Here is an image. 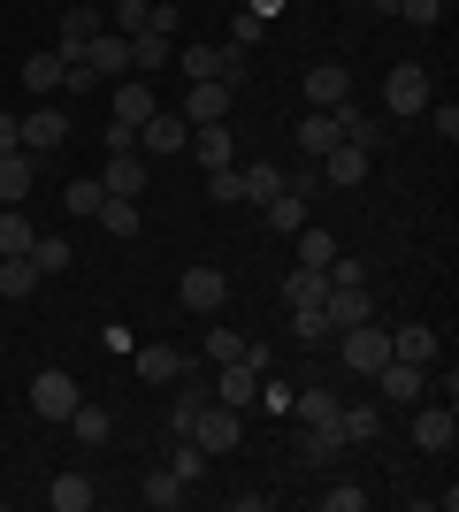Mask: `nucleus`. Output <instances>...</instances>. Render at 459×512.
Here are the masks:
<instances>
[{"mask_svg":"<svg viewBox=\"0 0 459 512\" xmlns=\"http://www.w3.org/2000/svg\"><path fill=\"white\" fill-rule=\"evenodd\" d=\"M261 375H268V344H253V337H245V352H238V360H230V367H215V398H222V406H261Z\"/></svg>","mask_w":459,"mask_h":512,"instance_id":"obj_1","label":"nucleus"},{"mask_svg":"<svg viewBox=\"0 0 459 512\" xmlns=\"http://www.w3.org/2000/svg\"><path fill=\"white\" fill-rule=\"evenodd\" d=\"M184 436H192L207 459H222V451H238V444H245V413H238V406H222V398H207V406L192 413V428H184Z\"/></svg>","mask_w":459,"mask_h":512,"instance_id":"obj_2","label":"nucleus"},{"mask_svg":"<svg viewBox=\"0 0 459 512\" xmlns=\"http://www.w3.org/2000/svg\"><path fill=\"white\" fill-rule=\"evenodd\" d=\"M337 360H345L352 375H375V367L391 360V329H383V321H352V329H337Z\"/></svg>","mask_w":459,"mask_h":512,"instance_id":"obj_3","label":"nucleus"},{"mask_svg":"<svg viewBox=\"0 0 459 512\" xmlns=\"http://www.w3.org/2000/svg\"><path fill=\"white\" fill-rule=\"evenodd\" d=\"M31 413L62 428L69 413H77V375H69V367H39V375H31Z\"/></svg>","mask_w":459,"mask_h":512,"instance_id":"obj_4","label":"nucleus"},{"mask_svg":"<svg viewBox=\"0 0 459 512\" xmlns=\"http://www.w3.org/2000/svg\"><path fill=\"white\" fill-rule=\"evenodd\" d=\"M429 100H437V92H429V69L421 62H398L391 77H383V107H391V115H429Z\"/></svg>","mask_w":459,"mask_h":512,"instance_id":"obj_5","label":"nucleus"},{"mask_svg":"<svg viewBox=\"0 0 459 512\" xmlns=\"http://www.w3.org/2000/svg\"><path fill=\"white\" fill-rule=\"evenodd\" d=\"M176 62H184V77H215V85H238L245 77V46H184V54H176Z\"/></svg>","mask_w":459,"mask_h":512,"instance_id":"obj_6","label":"nucleus"},{"mask_svg":"<svg viewBox=\"0 0 459 512\" xmlns=\"http://www.w3.org/2000/svg\"><path fill=\"white\" fill-rule=\"evenodd\" d=\"M62 138H69V115H62L54 100H39L31 115H23V153H31V161H46V153L62 146Z\"/></svg>","mask_w":459,"mask_h":512,"instance_id":"obj_7","label":"nucleus"},{"mask_svg":"<svg viewBox=\"0 0 459 512\" xmlns=\"http://www.w3.org/2000/svg\"><path fill=\"white\" fill-rule=\"evenodd\" d=\"M176 299L192 306V314H222V299H230V276L199 260V268H184V283H176Z\"/></svg>","mask_w":459,"mask_h":512,"instance_id":"obj_8","label":"nucleus"},{"mask_svg":"<svg viewBox=\"0 0 459 512\" xmlns=\"http://www.w3.org/2000/svg\"><path fill=\"white\" fill-rule=\"evenodd\" d=\"M375 383H383V398H391V406H421V398H429V367L383 360V367H375Z\"/></svg>","mask_w":459,"mask_h":512,"instance_id":"obj_9","label":"nucleus"},{"mask_svg":"<svg viewBox=\"0 0 459 512\" xmlns=\"http://www.w3.org/2000/svg\"><path fill=\"white\" fill-rule=\"evenodd\" d=\"M414 444H421V451H452V444H459V413L421 398V406H414Z\"/></svg>","mask_w":459,"mask_h":512,"instance_id":"obj_10","label":"nucleus"},{"mask_svg":"<svg viewBox=\"0 0 459 512\" xmlns=\"http://www.w3.org/2000/svg\"><path fill=\"white\" fill-rule=\"evenodd\" d=\"M322 314H329V337L352 329V321H375V291H368V283H345V291H329V299H322Z\"/></svg>","mask_w":459,"mask_h":512,"instance_id":"obj_11","label":"nucleus"},{"mask_svg":"<svg viewBox=\"0 0 459 512\" xmlns=\"http://www.w3.org/2000/svg\"><path fill=\"white\" fill-rule=\"evenodd\" d=\"M138 138H146V153H153V161H169V153H184L192 123H184V115H161V107H153L146 123H138Z\"/></svg>","mask_w":459,"mask_h":512,"instance_id":"obj_12","label":"nucleus"},{"mask_svg":"<svg viewBox=\"0 0 459 512\" xmlns=\"http://www.w3.org/2000/svg\"><path fill=\"white\" fill-rule=\"evenodd\" d=\"M368 169H375V153H360V146H329L322 153V184H337V192L368 184Z\"/></svg>","mask_w":459,"mask_h":512,"instance_id":"obj_13","label":"nucleus"},{"mask_svg":"<svg viewBox=\"0 0 459 512\" xmlns=\"http://www.w3.org/2000/svg\"><path fill=\"white\" fill-rule=\"evenodd\" d=\"M230 100H238V85H215V77H199L192 100H184V123H222V115H230Z\"/></svg>","mask_w":459,"mask_h":512,"instance_id":"obj_14","label":"nucleus"},{"mask_svg":"<svg viewBox=\"0 0 459 512\" xmlns=\"http://www.w3.org/2000/svg\"><path fill=\"white\" fill-rule=\"evenodd\" d=\"M306 100H314V107L352 100V69L345 62H314V69H306Z\"/></svg>","mask_w":459,"mask_h":512,"instance_id":"obj_15","label":"nucleus"},{"mask_svg":"<svg viewBox=\"0 0 459 512\" xmlns=\"http://www.w3.org/2000/svg\"><path fill=\"white\" fill-rule=\"evenodd\" d=\"M31 184H39V161H31V153H0V207H23V192H31Z\"/></svg>","mask_w":459,"mask_h":512,"instance_id":"obj_16","label":"nucleus"},{"mask_svg":"<svg viewBox=\"0 0 459 512\" xmlns=\"http://www.w3.org/2000/svg\"><path fill=\"white\" fill-rule=\"evenodd\" d=\"M85 62H92V77H131V39H123V31H100V39L85 46Z\"/></svg>","mask_w":459,"mask_h":512,"instance_id":"obj_17","label":"nucleus"},{"mask_svg":"<svg viewBox=\"0 0 459 512\" xmlns=\"http://www.w3.org/2000/svg\"><path fill=\"white\" fill-rule=\"evenodd\" d=\"M100 31H108V23H100V16L85 8V0H77V8L62 16V46H54V54H62V62H77V54H85V46L100 39Z\"/></svg>","mask_w":459,"mask_h":512,"instance_id":"obj_18","label":"nucleus"},{"mask_svg":"<svg viewBox=\"0 0 459 512\" xmlns=\"http://www.w3.org/2000/svg\"><path fill=\"white\" fill-rule=\"evenodd\" d=\"M391 360H406V367H437V329H421V321L391 329Z\"/></svg>","mask_w":459,"mask_h":512,"instance_id":"obj_19","label":"nucleus"},{"mask_svg":"<svg viewBox=\"0 0 459 512\" xmlns=\"http://www.w3.org/2000/svg\"><path fill=\"white\" fill-rule=\"evenodd\" d=\"M100 184H108V199H138L146 192V161H138V153H108Z\"/></svg>","mask_w":459,"mask_h":512,"instance_id":"obj_20","label":"nucleus"},{"mask_svg":"<svg viewBox=\"0 0 459 512\" xmlns=\"http://www.w3.org/2000/svg\"><path fill=\"white\" fill-rule=\"evenodd\" d=\"M184 352H176V344H138V383H176V375H184Z\"/></svg>","mask_w":459,"mask_h":512,"instance_id":"obj_21","label":"nucleus"},{"mask_svg":"<svg viewBox=\"0 0 459 512\" xmlns=\"http://www.w3.org/2000/svg\"><path fill=\"white\" fill-rule=\"evenodd\" d=\"M329 146H345V130H337V115H329V107H314V115L299 123V153H306V161H322Z\"/></svg>","mask_w":459,"mask_h":512,"instance_id":"obj_22","label":"nucleus"},{"mask_svg":"<svg viewBox=\"0 0 459 512\" xmlns=\"http://www.w3.org/2000/svg\"><path fill=\"white\" fill-rule=\"evenodd\" d=\"M184 153H199V169H230V130H222V123H192Z\"/></svg>","mask_w":459,"mask_h":512,"instance_id":"obj_23","label":"nucleus"},{"mask_svg":"<svg viewBox=\"0 0 459 512\" xmlns=\"http://www.w3.org/2000/svg\"><path fill=\"white\" fill-rule=\"evenodd\" d=\"M146 115H153V85H146V77H123V85H115V123H146Z\"/></svg>","mask_w":459,"mask_h":512,"instance_id":"obj_24","label":"nucleus"},{"mask_svg":"<svg viewBox=\"0 0 459 512\" xmlns=\"http://www.w3.org/2000/svg\"><path fill=\"white\" fill-rule=\"evenodd\" d=\"M161 62H176V39L169 31H138L131 39V77H146V69H161Z\"/></svg>","mask_w":459,"mask_h":512,"instance_id":"obj_25","label":"nucleus"},{"mask_svg":"<svg viewBox=\"0 0 459 512\" xmlns=\"http://www.w3.org/2000/svg\"><path fill=\"white\" fill-rule=\"evenodd\" d=\"M39 268H31V253H8L0 260V299H31V291H39Z\"/></svg>","mask_w":459,"mask_h":512,"instance_id":"obj_26","label":"nucleus"},{"mask_svg":"<svg viewBox=\"0 0 459 512\" xmlns=\"http://www.w3.org/2000/svg\"><path fill=\"white\" fill-rule=\"evenodd\" d=\"M23 92H31V100H54V92H62V54H31V62H23Z\"/></svg>","mask_w":459,"mask_h":512,"instance_id":"obj_27","label":"nucleus"},{"mask_svg":"<svg viewBox=\"0 0 459 512\" xmlns=\"http://www.w3.org/2000/svg\"><path fill=\"white\" fill-rule=\"evenodd\" d=\"M69 436H77V444H108L115 436V421H108V406H85V398H77V413H69Z\"/></svg>","mask_w":459,"mask_h":512,"instance_id":"obj_28","label":"nucleus"},{"mask_svg":"<svg viewBox=\"0 0 459 512\" xmlns=\"http://www.w3.org/2000/svg\"><path fill=\"white\" fill-rule=\"evenodd\" d=\"M337 436H345V444H375V436H383V413L375 406H337Z\"/></svg>","mask_w":459,"mask_h":512,"instance_id":"obj_29","label":"nucleus"},{"mask_svg":"<svg viewBox=\"0 0 459 512\" xmlns=\"http://www.w3.org/2000/svg\"><path fill=\"white\" fill-rule=\"evenodd\" d=\"M138 497H146V505H153V512H176V505H184V497H192V490H184V482H176V474H169V467H153V474H146V482H138Z\"/></svg>","mask_w":459,"mask_h":512,"instance_id":"obj_30","label":"nucleus"},{"mask_svg":"<svg viewBox=\"0 0 459 512\" xmlns=\"http://www.w3.org/2000/svg\"><path fill=\"white\" fill-rule=\"evenodd\" d=\"M322 299H329L322 268H291V276H284V306H322Z\"/></svg>","mask_w":459,"mask_h":512,"instance_id":"obj_31","label":"nucleus"},{"mask_svg":"<svg viewBox=\"0 0 459 512\" xmlns=\"http://www.w3.org/2000/svg\"><path fill=\"white\" fill-rule=\"evenodd\" d=\"M261 214H268V230H284V237H299V230H306V199H299V192H276Z\"/></svg>","mask_w":459,"mask_h":512,"instance_id":"obj_32","label":"nucleus"},{"mask_svg":"<svg viewBox=\"0 0 459 512\" xmlns=\"http://www.w3.org/2000/svg\"><path fill=\"white\" fill-rule=\"evenodd\" d=\"M108 237H138V199H100V214H92Z\"/></svg>","mask_w":459,"mask_h":512,"instance_id":"obj_33","label":"nucleus"},{"mask_svg":"<svg viewBox=\"0 0 459 512\" xmlns=\"http://www.w3.org/2000/svg\"><path fill=\"white\" fill-rule=\"evenodd\" d=\"M329 260H337V237H329L322 222H306L299 230V268H329Z\"/></svg>","mask_w":459,"mask_h":512,"instance_id":"obj_34","label":"nucleus"},{"mask_svg":"<svg viewBox=\"0 0 459 512\" xmlns=\"http://www.w3.org/2000/svg\"><path fill=\"white\" fill-rule=\"evenodd\" d=\"M46 505H54V512H85L92 505V474H62V482L46 490Z\"/></svg>","mask_w":459,"mask_h":512,"instance_id":"obj_35","label":"nucleus"},{"mask_svg":"<svg viewBox=\"0 0 459 512\" xmlns=\"http://www.w3.org/2000/svg\"><path fill=\"white\" fill-rule=\"evenodd\" d=\"M31 237H39V230L23 222V207H0V260H8V253H31Z\"/></svg>","mask_w":459,"mask_h":512,"instance_id":"obj_36","label":"nucleus"},{"mask_svg":"<svg viewBox=\"0 0 459 512\" xmlns=\"http://www.w3.org/2000/svg\"><path fill=\"white\" fill-rule=\"evenodd\" d=\"M169 474L184 482V490H199V474H207V451H199L192 436H176V459H169Z\"/></svg>","mask_w":459,"mask_h":512,"instance_id":"obj_37","label":"nucleus"},{"mask_svg":"<svg viewBox=\"0 0 459 512\" xmlns=\"http://www.w3.org/2000/svg\"><path fill=\"white\" fill-rule=\"evenodd\" d=\"M245 176V199H253V207H268V199L284 192V169H268V161H253V169H238Z\"/></svg>","mask_w":459,"mask_h":512,"instance_id":"obj_38","label":"nucleus"},{"mask_svg":"<svg viewBox=\"0 0 459 512\" xmlns=\"http://www.w3.org/2000/svg\"><path fill=\"white\" fill-rule=\"evenodd\" d=\"M62 199H69V214H77V222H92V214H100V199H108V184H100V176H77Z\"/></svg>","mask_w":459,"mask_h":512,"instance_id":"obj_39","label":"nucleus"},{"mask_svg":"<svg viewBox=\"0 0 459 512\" xmlns=\"http://www.w3.org/2000/svg\"><path fill=\"white\" fill-rule=\"evenodd\" d=\"M31 268H39V276H62L69 268V237H31Z\"/></svg>","mask_w":459,"mask_h":512,"instance_id":"obj_40","label":"nucleus"},{"mask_svg":"<svg viewBox=\"0 0 459 512\" xmlns=\"http://www.w3.org/2000/svg\"><path fill=\"white\" fill-rule=\"evenodd\" d=\"M108 31H123V39L153 31V0H115V23H108Z\"/></svg>","mask_w":459,"mask_h":512,"instance_id":"obj_41","label":"nucleus"},{"mask_svg":"<svg viewBox=\"0 0 459 512\" xmlns=\"http://www.w3.org/2000/svg\"><path fill=\"white\" fill-rule=\"evenodd\" d=\"M291 406H299L306 428H337V398H329V390H306V398H291Z\"/></svg>","mask_w":459,"mask_h":512,"instance_id":"obj_42","label":"nucleus"},{"mask_svg":"<svg viewBox=\"0 0 459 512\" xmlns=\"http://www.w3.org/2000/svg\"><path fill=\"white\" fill-rule=\"evenodd\" d=\"M291 337L299 344H329V314L322 306H291Z\"/></svg>","mask_w":459,"mask_h":512,"instance_id":"obj_43","label":"nucleus"},{"mask_svg":"<svg viewBox=\"0 0 459 512\" xmlns=\"http://www.w3.org/2000/svg\"><path fill=\"white\" fill-rule=\"evenodd\" d=\"M238 352H245V337H238V329H207V367H230Z\"/></svg>","mask_w":459,"mask_h":512,"instance_id":"obj_44","label":"nucleus"},{"mask_svg":"<svg viewBox=\"0 0 459 512\" xmlns=\"http://www.w3.org/2000/svg\"><path fill=\"white\" fill-rule=\"evenodd\" d=\"M207 199H222V207H230V199H245V176H238V161H230V169H207Z\"/></svg>","mask_w":459,"mask_h":512,"instance_id":"obj_45","label":"nucleus"},{"mask_svg":"<svg viewBox=\"0 0 459 512\" xmlns=\"http://www.w3.org/2000/svg\"><path fill=\"white\" fill-rule=\"evenodd\" d=\"M337 451H345V436H337V428H306V459H314V467H329Z\"/></svg>","mask_w":459,"mask_h":512,"instance_id":"obj_46","label":"nucleus"},{"mask_svg":"<svg viewBox=\"0 0 459 512\" xmlns=\"http://www.w3.org/2000/svg\"><path fill=\"white\" fill-rule=\"evenodd\" d=\"M322 505H329V512H360V505H368V490H360V482H329Z\"/></svg>","mask_w":459,"mask_h":512,"instance_id":"obj_47","label":"nucleus"},{"mask_svg":"<svg viewBox=\"0 0 459 512\" xmlns=\"http://www.w3.org/2000/svg\"><path fill=\"white\" fill-rule=\"evenodd\" d=\"M284 192H299V199H314L322 192V161H299V169L284 176Z\"/></svg>","mask_w":459,"mask_h":512,"instance_id":"obj_48","label":"nucleus"},{"mask_svg":"<svg viewBox=\"0 0 459 512\" xmlns=\"http://www.w3.org/2000/svg\"><path fill=\"white\" fill-rule=\"evenodd\" d=\"M92 85H100V77H92V62H85V54H77V62H62V92H77V100H85Z\"/></svg>","mask_w":459,"mask_h":512,"instance_id":"obj_49","label":"nucleus"},{"mask_svg":"<svg viewBox=\"0 0 459 512\" xmlns=\"http://www.w3.org/2000/svg\"><path fill=\"white\" fill-rule=\"evenodd\" d=\"M398 16H406V23H421V31H429V23H444V0H398Z\"/></svg>","mask_w":459,"mask_h":512,"instance_id":"obj_50","label":"nucleus"},{"mask_svg":"<svg viewBox=\"0 0 459 512\" xmlns=\"http://www.w3.org/2000/svg\"><path fill=\"white\" fill-rule=\"evenodd\" d=\"M429 123H437V138H444V146H452V138H459V107H452V100H444V107H437V115H429Z\"/></svg>","mask_w":459,"mask_h":512,"instance_id":"obj_51","label":"nucleus"},{"mask_svg":"<svg viewBox=\"0 0 459 512\" xmlns=\"http://www.w3.org/2000/svg\"><path fill=\"white\" fill-rule=\"evenodd\" d=\"M108 153H138V130L131 123H108Z\"/></svg>","mask_w":459,"mask_h":512,"instance_id":"obj_52","label":"nucleus"},{"mask_svg":"<svg viewBox=\"0 0 459 512\" xmlns=\"http://www.w3.org/2000/svg\"><path fill=\"white\" fill-rule=\"evenodd\" d=\"M23 146V115H0V153H16Z\"/></svg>","mask_w":459,"mask_h":512,"instance_id":"obj_53","label":"nucleus"},{"mask_svg":"<svg viewBox=\"0 0 459 512\" xmlns=\"http://www.w3.org/2000/svg\"><path fill=\"white\" fill-rule=\"evenodd\" d=\"M276 8H284V0H253V16H261V23H268V16H276Z\"/></svg>","mask_w":459,"mask_h":512,"instance_id":"obj_54","label":"nucleus"},{"mask_svg":"<svg viewBox=\"0 0 459 512\" xmlns=\"http://www.w3.org/2000/svg\"><path fill=\"white\" fill-rule=\"evenodd\" d=\"M375 8H398V0H375Z\"/></svg>","mask_w":459,"mask_h":512,"instance_id":"obj_55","label":"nucleus"}]
</instances>
